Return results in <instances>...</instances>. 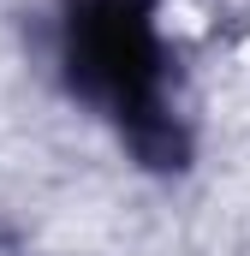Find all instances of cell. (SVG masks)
Here are the masks:
<instances>
[{
    "label": "cell",
    "mask_w": 250,
    "mask_h": 256,
    "mask_svg": "<svg viewBox=\"0 0 250 256\" xmlns=\"http://www.w3.org/2000/svg\"><path fill=\"white\" fill-rule=\"evenodd\" d=\"M66 84L114 120L120 137L155 167L185 155V131L167 102V30L161 0H72L60 24Z\"/></svg>",
    "instance_id": "6da1fadb"
}]
</instances>
